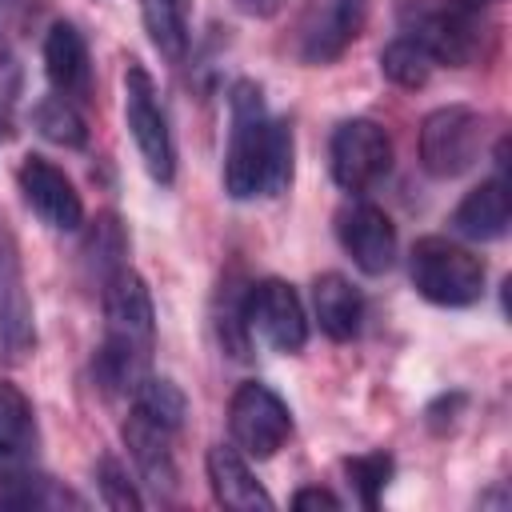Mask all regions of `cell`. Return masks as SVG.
<instances>
[{
    "instance_id": "obj_1",
    "label": "cell",
    "mask_w": 512,
    "mask_h": 512,
    "mask_svg": "<svg viewBox=\"0 0 512 512\" xmlns=\"http://www.w3.org/2000/svg\"><path fill=\"white\" fill-rule=\"evenodd\" d=\"M296 172L292 124L272 116L264 88L256 80H236L228 88V148H224V192L232 200L280 196Z\"/></svg>"
},
{
    "instance_id": "obj_2",
    "label": "cell",
    "mask_w": 512,
    "mask_h": 512,
    "mask_svg": "<svg viewBox=\"0 0 512 512\" xmlns=\"http://www.w3.org/2000/svg\"><path fill=\"white\" fill-rule=\"evenodd\" d=\"M104 340L92 356V380L104 396H132L152 372L156 352V308L140 272L120 268L104 288Z\"/></svg>"
},
{
    "instance_id": "obj_3",
    "label": "cell",
    "mask_w": 512,
    "mask_h": 512,
    "mask_svg": "<svg viewBox=\"0 0 512 512\" xmlns=\"http://www.w3.org/2000/svg\"><path fill=\"white\" fill-rule=\"evenodd\" d=\"M396 28L428 52L432 64L468 68L484 52V24L460 0H396Z\"/></svg>"
},
{
    "instance_id": "obj_4",
    "label": "cell",
    "mask_w": 512,
    "mask_h": 512,
    "mask_svg": "<svg viewBox=\"0 0 512 512\" xmlns=\"http://www.w3.org/2000/svg\"><path fill=\"white\" fill-rule=\"evenodd\" d=\"M412 288L436 308H468L484 296V264L448 236H420L408 252Z\"/></svg>"
},
{
    "instance_id": "obj_5",
    "label": "cell",
    "mask_w": 512,
    "mask_h": 512,
    "mask_svg": "<svg viewBox=\"0 0 512 512\" xmlns=\"http://www.w3.org/2000/svg\"><path fill=\"white\" fill-rule=\"evenodd\" d=\"M124 124H128V136L136 144L144 172L160 188H168L176 180V140L168 128V112L160 104L156 80L136 60H128V68H124Z\"/></svg>"
},
{
    "instance_id": "obj_6",
    "label": "cell",
    "mask_w": 512,
    "mask_h": 512,
    "mask_svg": "<svg viewBox=\"0 0 512 512\" xmlns=\"http://www.w3.org/2000/svg\"><path fill=\"white\" fill-rule=\"evenodd\" d=\"M484 148V116L468 104L432 108L420 124V168L436 180L464 176Z\"/></svg>"
},
{
    "instance_id": "obj_7",
    "label": "cell",
    "mask_w": 512,
    "mask_h": 512,
    "mask_svg": "<svg viewBox=\"0 0 512 512\" xmlns=\"http://www.w3.org/2000/svg\"><path fill=\"white\" fill-rule=\"evenodd\" d=\"M328 168L344 192L364 196L392 172V136L368 116L340 120L328 144Z\"/></svg>"
},
{
    "instance_id": "obj_8",
    "label": "cell",
    "mask_w": 512,
    "mask_h": 512,
    "mask_svg": "<svg viewBox=\"0 0 512 512\" xmlns=\"http://www.w3.org/2000/svg\"><path fill=\"white\" fill-rule=\"evenodd\" d=\"M240 312L248 324V336H260L272 352L296 356L308 344V316L300 304V292L280 280V276H264L252 280L240 296Z\"/></svg>"
},
{
    "instance_id": "obj_9",
    "label": "cell",
    "mask_w": 512,
    "mask_h": 512,
    "mask_svg": "<svg viewBox=\"0 0 512 512\" xmlns=\"http://www.w3.org/2000/svg\"><path fill=\"white\" fill-rule=\"evenodd\" d=\"M364 20H368V0H308L292 36L296 60L308 68L336 64L364 32Z\"/></svg>"
},
{
    "instance_id": "obj_10",
    "label": "cell",
    "mask_w": 512,
    "mask_h": 512,
    "mask_svg": "<svg viewBox=\"0 0 512 512\" xmlns=\"http://www.w3.org/2000/svg\"><path fill=\"white\" fill-rule=\"evenodd\" d=\"M228 428H232V440H236V448L244 456L268 460V456H276L288 444L292 412L280 400V392H272L260 380H248L228 400Z\"/></svg>"
},
{
    "instance_id": "obj_11",
    "label": "cell",
    "mask_w": 512,
    "mask_h": 512,
    "mask_svg": "<svg viewBox=\"0 0 512 512\" xmlns=\"http://www.w3.org/2000/svg\"><path fill=\"white\" fill-rule=\"evenodd\" d=\"M36 352V316H32V296L24 284L20 252L0 220V364H24Z\"/></svg>"
},
{
    "instance_id": "obj_12",
    "label": "cell",
    "mask_w": 512,
    "mask_h": 512,
    "mask_svg": "<svg viewBox=\"0 0 512 512\" xmlns=\"http://www.w3.org/2000/svg\"><path fill=\"white\" fill-rule=\"evenodd\" d=\"M16 184L24 204L56 232H76L84 224V200L64 168H56L44 156H24L16 168Z\"/></svg>"
},
{
    "instance_id": "obj_13",
    "label": "cell",
    "mask_w": 512,
    "mask_h": 512,
    "mask_svg": "<svg viewBox=\"0 0 512 512\" xmlns=\"http://www.w3.org/2000/svg\"><path fill=\"white\" fill-rule=\"evenodd\" d=\"M340 248L352 256V264L364 276H384L396 264V224L384 208L368 200H352L336 216Z\"/></svg>"
},
{
    "instance_id": "obj_14",
    "label": "cell",
    "mask_w": 512,
    "mask_h": 512,
    "mask_svg": "<svg viewBox=\"0 0 512 512\" xmlns=\"http://www.w3.org/2000/svg\"><path fill=\"white\" fill-rule=\"evenodd\" d=\"M124 444H128V456L136 460V472L160 492V496H172L176 492V480H180V472H176V436H180V428H172V424H164L160 416H152V412H144V408H136V404H128V420H124Z\"/></svg>"
},
{
    "instance_id": "obj_15",
    "label": "cell",
    "mask_w": 512,
    "mask_h": 512,
    "mask_svg": "<svg viewBox=\"0 0 512 512\" xmlns=\"http://www.w3.org/2000/svg\"><path fill=\"white\" fill-rule=\"evenodd\" d=\"M44 76L56 96L84 104L92 96V56L88 40L72 20H56L44 36Z\"/></svg>"
},
{
    "instance_id": "obj_16",
    "label": "cell",
    "mask_w": 512,
    "mask_h": 512,
    "mask_svg": "<svg viewBox=\"0 0 512 512\" xmlns=\"http://www.w3.org/2000/svg\"><path fill=\"white\" fill-rule=\"evenodd\" d=\"M36 412L20 384L0 380V480L36 468Z\"/></svg>"
},
{
    "instance_id": "obj_17",
    "label": "cell",
    "mask_w": 512,
    "mask_h": 512,
    "mask_svg": "<svg viewBox=\"0 0 512 512\" xmlns=\"http://www.w3.org/2000/svg\"><path fill=\"white\" fill-rule=\"evenodd\" d=\"M204 468H208V484H212L216 504L236 508V512H256V508L268 512V508H276V500L264 492V484L256 480V472L248 468V456L240 448L212 444L208 456H204Z\"/></svg>"
},
{
    "instance_id": "obj_18",
    "label": "cell",
    "mask_w": 512,
    "mask_h": 512,
    "mask_svg": "<svg viewBox=\"0 0 512 512\" xmlns=\"http://www.w3.org/2000/svg\"><path fill=\"white\" fill-rule=\"evenodd\" d=\"M312 308H316L320 332H324L328 340H336V344L356 340L360 328H364V296H360V288H356L348 276H340V272L316 276V284H312Z\"/></svg>"
},
{
    "instance_id": "obj_19",
    "label": "cell",
    "mask_w": 512,
    "mask_h": 512,
    "mask_svg": "<svg viewBox=\"0 0 512 512\" xmlns=\"http://www.w3.org/2000/svg\"><path fill=\"white\" fill-rule=\"evenodd\" d=\"M512 220V204H508V180L504 168L488 180H480L452 212V228L468 240H500L508 232Z\"/></svg>"
},
{
    "instance_id": "obj_20",
    "label": "cell",
    "mask_w": 512,
    "mask_h": 512,
    "mask_svg": "<svg viewBox=\"0 0 512 512\" xmlns=\"http://www.w3.org/2000/svg\"><path fill=\"white\" fill-rule=\"evenodd\" d=\"M140 20L152 40V48L168 60L180 64L192 44V0H140Z\"/></svg>"
},
{
    "instance_id": "obj_21",
    "label": "cell",
    "mask_w": 512,
    "mask_h": 512,
    "mask_svg": "<svg viewBox=\"0 0 512 512\" xmlns=\"http://www.w3.org/2000/svg\"><path fill=\"white\" fill-rule=\"evenodd\" d=\"M80 256H84V268H88V280L92 284H108L120 268H128V236L116 220V212H100L88 232H84V244H80Z\"/></svg>"
},
{
    "instance_id": "obj_22",
    "label": "cell",
    "mask_w": 512,
    "mask_h": 512,
    "mask_svg": "<svg viewBox=\"0 0 512 512\" xmlns=\"http://www.w3.org/2000/svg\"><path fill=\"white\" fill-rule=\"evenodd\" d=\"M0 508H84V500L52 476L28 468L20 476L0 480Z\"/></svg>"
},
{
    "instance_id": "obj_23",
    "label": "cell",
    "mask_w": 512,
    "mask_h": 512,
    "mask_svg": "<svg viewBox=\"0 0 512 512\" xmlns=\"http://www.w3.org/2000/svg\"><path fill=\"white\" fill-rule=\"evenodd\" d=\"M32 124L44 140H52L60 148H84L88 144V124L80 116V104L56 96V92H48L32 104Z\"/></svg>"
},
{
    "instance_id": "obj_24",
    "label": "cell",
    "mask_w": 512,
    "mask_h": 512,
    "mask_svg": "<svg viewBox=\"0 0 512 512\" xmlns=\"http://www.w3.org/2000/svg\"><path fill=\"white\" fill-rule=\"evenodd\" d=\"M432 60L420 44H412L408 36H396L380 48V72L384 80H392L396 88H424L432 80Z\"/></svg>"
},
{
    "instance_id": "obj_25",
    "label": "cell",
    "mask_w": 512,
    "mask_h": 512,
    "mask_svg": "<svg viewBox=\"0 0 512 512\" xmlns=\"http://www.w3.org/2000/svg\"><path fill=\"white\" fill-rule=\"evenodd\" d=\"M392 472H396V460L388 452H360V456H348L344 460V476L356 488V496H360L364 508H376L380 504L384 488L392 484Z\"/></svg>"
},
{
    "instance_id": "obj_26",
    "label": "cell",
    "mask_w": 512,
    "mask_h": 512,
    "mask_svg": "<svg viewBox=\"0 0 512 512\" xmlns=\"http://www.w3.org/2000/svg\"><path fill=\"white\" fill-rule=\"evenodd\" d=\"M96 488H100V500L108 508H116V512H140L144 508V500H140L136 484L128 480L124 464L112 460V456H100V464H96Z\"/></svg>"
},
{
    "instance_id": "obj_27",
    "label": "cell",
    "mask_w": 512,
    "mask_h": 512,
    "mask_svg": "<svg viewBox=\"0 0 512 512\" xmlns=\"http://www.w3.org/2000/svg\"><path fill=\"white\" fill-rule=\"evenodd\" d=\"M464 404H468L464 392H444V396H436V400L424 408V424H428L432 432H448V428H456Z\"/></svg>"
},
{
    "instance_id": "obj_28",
    "label": "cell",
    "mask_w": 512,
    "mask_h": 512,
    "mask_svg": "<svg viewBox=\"0 0 512 512\" xmlns=\"http://www.w3.org/2000/svg\"><path fill=\"white\" fill-rule=\"evenodd\" d=\"M16 100H20V68L12 56H4L0 60V132H12Z\"/></svg>"
},
{
    "instance_id": "obj_29",
    "label": "cell",
    "mask_w": 512,
    "mask_h": 512,
    "mask_svg": "<svg viewBox=\"0 0 512 512\" xmlns=\"http://www.w3.org/2000/svg\"><path fill=\"white\" fill-rule=\"evenodd\" d=\"M24 4H28V0H0V60L12 56V40H16V32H20Z\"/></svg>"
},
{
    "instance_id": "obj_30",
    "label": "cell",
    "mask_w": 512,
    "mask_h": 512,
    "mask_svg": "<svg viewBox=\"0 0 512 512\" xmlns=\"http://www.w3.org/2000/svg\"><path fill=\"white\" fill-rule=\"evenodd\" d=\"M292 508H340V496L336 492H328V488H300L296 496H292Z\"/></svg>"
},
{
    "instance_id": "obj_31",
    "label": "cell",
    "mask_w": 512,
    "mask_h": 512,
    "mask_svg": "<svg viewBox=\"0 0 512 512\" xmlns=\"http://www.w3.org/2000/svg\"><path fill=\"white\" fill-rule=\"evenodd\" d=\"M232 4H236V12H244L252 20H268V16H276L284 8V0H232Z\"/></svg>"
},
{
    "instance_id": "obj_32",
    "label": "cell",
    "mask_w": 512,
    "mask_h": 512,
    "mask_svg": "<svg viewBox=\"0 0 512 512\" xmlns=\"http://www.w3.org/2000/svg\"><path fill=\"white\" fill-rule=\"evenodd\" d=\"M460 4H468V8H472V12H480V8H488V4H492V0H460Z\"/></svg>"
}]
</instances>
